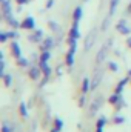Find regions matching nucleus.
<instances>
[{"instance_id": "cd10ccee", "label": "nucleus", "mask_w": 131, "mask_h": 132, "mask_svg": "<svg viewBox=\"0 0 131 132\" xmlns=\"http://www.w3.org/2000/svg\"><path fill=\"white\" fill-rule=\"evenodd\" d=\"M125 106H127V101H125V98H123V95H122V98L119 100V103H117V104H116L114 108H116V111H120V109H123Z\"/></svg>"}, {"instance_id": "79ce46f5", "label": "nucleus", "mask_w": 131, "mask_h": 132, "mask_svg": "<svg viewBox=\"0 0 131 132\" xmlns=\"http://www.w3.org/2000/svg\"><path fill=\"white\" fill-rule=\"evenodd\" d=\"M128 75H130V77H131V69H130V71H128Z\"/></svg>"}, {"instance_id": "393cba45", "label": "nucleus", "mask_w": 131, "mask_h": 132, "mask_svg": "<svg viewBox=\"0 0 131 132\" xmlns=\"http://www.w3.org/2000/svg\"><path fill=\"white\" fill-rule=\"evenodd\" d=\"M54 129H57V131H62L63 129V120L62 118H59V117L54 118Z\"/></svg>"}, {"instance_id": "e433bc0d", "label": "nucleus", "mask_w": 131, "mask_h": 132, "mask_svg": "<svg viewBox=\"0 0 131 132\" xmlns=\"http://www.w3.org/2000/svg\"><path fill=\"white\" fill-rule=\"evenodd\" d=\"M56 72H57V75H59V77H62V74H63V71H62V66H57Z\"/></svg>"}, {"instance_id": "4c0bfd02", "label": "nucleus", "mask_w": 131, "mask_h": 132, "mask_svg": "<svg viewBox=\"0 0 131 132\" xmlns=\"http://www.w3.org/2000/svg\"><path fill=\"white\" fill-rule=\"evenodd\" d=\"M16 2H17V5H26L30 0H16Z\"/></svg>"}, {"instance_id": "1a4fd4ad", "label": "nucleus", "mask_w": 131, "mask_h": 132, "mask_svg": "<svg viewBox=\"0 0 131 132\" xmlns=\"http://www.w3.org/2000/svg\"><path fill=\"white\" fill-rule=\"evenodd\" d=\"M42 69H40V66L35 65V66H31L30 68V71H28V75H30V78L34 80V81H37V80H40V77H42Z\"/></svg>"}, {"instance_id": "423d86ee", "label": "nucleus", "mask_w": 131, "mask_h": 132, "mask_svg": "<svg viewBox=\"0 0 131 132\" xmlns=\"http://www.w3.org/2000/svg\"><path fill=\"white\" fill-rule=\"evenodd\" d=\"M102 78H103V69L102 68H99L94 71V77L91 78V89H96L99 85H100V81H102Z\"/></svg>"}, {"instance_id": "a878e982", "label": "nucleus", "mask_w": 131, "mask_h": 132, "mask_svg": "<svg viewBox=\"0 0 131 132\" xmlns=\"http://www.w3.org/2000/svg\"><path fill=\"white\" fill-rule=\"evenodd\" d=\"M28 40H30L31 43H42V38L34 32V31H33V34H30V35H28Z\"/></svg>"}, {"instance_id": "b1692460", "label": "nucleus", "mask_w": 131, "mask_h": 132, "mask_svg": "<svg viewBox=\"0 0 131 132\" xmlns=\"http://www.w3.org/2000/svg\"><path fill=\"white\" fill-rule=\"evenodd\" d=\"M113 123H114V125H123V123H125V117L116 114V115L113 117Z\"/></svg>"}, {"instance_id": "4468645a", "label": "nucleus", "mask_w": 131, "mask_h": 132, "mask_svg": "<svg viewBox=\"0 0 131 132\" xmlns=\"http://www.w3.org/2000/svg\"><path fill=\"white\" fill-rule=\"evenodd\" d=\"M90 91H91V78H90V77H85V78L82 80V89H80V92L86 95Z\"/></svg>"}, {"instance_id": "20e7f679", "label": "nucleus", "mask_w": 131, "mask_h": 132, "mask_svg": "<svg viewBox=\"0 0 131 132\" xmlns=\"http://www.w3.org/2000/svg\"><path fill=\"white\" fill-rule=\"evenodd\" d=\"M76 49H77V43L76 45H71L69 46V49H68V52H66L65 55V63L66 66H74V59H76Z\"/></svg>"}, {"instance_id": "f704fd0d", "label": "nucleus", "mask_w": 131, "mask_h": 132, "mask_svg": "<svg viewBox=\"0 0 131 132\" xmlns=\"http://www.w3.org/2000/svg\"><path fill=\"white\" fill-rule=\"evenodd\" d=\"M85 103H86V97H85V94H82V95H80V98H79V106H80V108H83V106H85Z\"/></svg>"}, {"instance_id": "4be33fe9", "label": "nucleus", "mask_w": 131, "mask_h": 132, "mask_svg": "<svg viewBox=\"0 0 131 132\" xmlns=\"http://www.w3.org/2000/svg\"><path fill=\"white\" fill-rule=\"evenodd\" d=\"M51 60V51H42L39 55V62H49Z\"/></svg>"}, {"instance_id": "6ab92c4d", "label": "nucleus", "mask_w": 131, "mask_h": 132, "mask_svg": "<svg viewBox=\"0 0 131 132\" xmlns=\"http://www.w3.org/2000/svg\"><path fill=\"white\" fill-rule=\"evenodd\" d=\"M19 114H20L22 118H28V108H26L25 101L20 103V106H19Z\"/></svg>"}, {"instance_id": "aec40b11", "label": "nucleus", "mask_w": 131, "mask_h": 132, "mask_svg": "<svg viewBox=\"0 0 131 132\" xmlns=\"http://www.w3.org/2000/svg\"><path fill=\"white\" fill-rule=\"evenodd\" d=\"M120 98H122V95L114 92V94H111V95H110V98H108V103H110L111 106H116V104L119 103V100H120Z\"/></svg>"}, {"instance_id": "6e6552de", "label": "nucleus", "mask_w": 131, "mask_h": 132, "mask_svg": "<svg viewBox=\"0 0 131 132\" xmlns=\"http://www.w3.org/2000/svg\"><path fill=\"white\" fill-rule=\"evenodd\" d=\"M116 29L120 34H123V35H130L131 34V28L127 26V19H120L117 22V25H116Z\"/></svg>"}, {"instance_id": "ddd939ff", "label": "nucleus", "mask_w": 131, "mask_h": 132, "mask_svg": "<svg viewBox=\"0 0 131 132\" xmlns=\"http://www.w3.org/2000/svg\"><path fill=\"white\" fill-rule=\"evenodd\" d=\"M39 66H40V69H42V72H43V77H51V74H53V69H51V66H49V62H39Z\"/></svg>"}, {"instance_id": "7c9ffc66", "label": "nucleus", "mask_w": 131, "mask_h": 132, "mask_svg": "<svg viewBox=\"0 0 131 132\" xmlns=\"http://www.w3.org/2000/svg\"><path fill=\"white\" fill-rule=\"evenodd\" d=\"M48 25H49V28H53V31H54V32H59V29H60V26H59V25H57L56 22H53V20H49V22H48Z\"/></svg>"}, {"instance_id": "7ed1b4c3", "label": "nucleus", "mask_w": 131, "mask_h": 132, "mask_svg": "<svg viewBox=\"0 0 131 132\" xmlns=\"http://www.w3.org/2000/svg\"><path fill=\"white\" fill-rule=\"evenodd\" d=\"M102 104H103V95H99L96 98L93 100V103H91V106H90V118H93V117H96L99 112V109L102 108Z\"/></svg>"}, {"instance_id": "a211bd4d", "label": "nucleus", "mask_w": 131, "mask_h": 132, "mask_svg": "<svg viewBox=\"0 0 131 132\" xmlns=\"http://www.w3.org/2000/svg\"><path fill=\"white\" fill-rule=\"evenodd\" d=\"M119 2H120V0H110V8H108V14H110V15H114L116 9H117V6H119Z\"/></svg>"}, {"instance_id": "2eb2a0df", "label": "nucleus", "mask_w": 131, "mask_h": 132, "mask_svg": "<svg viewBox=\"0 0 131 132\" xmlns=\"http://www.w3.org/2000/svg\"><path fill=\"white\" fill-rule=\"evenodd\" d=\"M69 37H72V38H80V31H79V23L77 22H72V25H71V28H69V34H68Z\"/></svg>"}, {"instance_id": "f257e3e1", "label": "nucleus", "mask_w": 131, "mask_h": 132, "mask_svg": "<svg viewBox=\"0 0 131 132\" xmlns=\"http://www.w3.org/2000/svg\"><path fill=\"white\" fill-rule=\"evenodd\" d=\"M2 14H3V20L12 28V29H19L22 28V23L14 17L12 14V6H11V0H3L2 2Z\"/></svg>"}, {"instance_id": "9b49d317", "label": "nucleus", "mask_w": 131, "mask_h": 132, "mask_svg": "<svg viewBox=\"0 0 131 132\" xmlns=\"http://www.w3.org/2000/svg\"><path fill=\"white\" fill-rule=\"evenodd\" d=\"M130 81H131V77H130V75H128V77H125V78H122V80H120V81L116 85V89H114V92L122 95V94H123V89H125V86H127Z\"/></svg>"}, {"instance_id": "473e14b6", "label": "nucleus", "mask_w": 131, "mask_h": 132, "mask_svg": "<svg viewBox=\"0 0 131 132\" xmlns=\"http://www.w3.org/2000/svg\"><path fill=\"white\" fill-rule=\"evenodd\" d=\"M2 132H14V129H12L11 126H8L6 121H3V125H2Z\"/></svg>"}, {"instance_id": "412c9836", "label": "nucleus", "mask_w": 131, "mask_h": 132, "mask_svg": "<svg viewBox=\"0 0 131 132\" xmlns=\"http://www.w3.org/2000/svg\"><path fill=\"white\" fill-rule=\"evenodd\" d=\"M16 62H17V66H20V68H28L30 66V60L26 59V57H19V59H16Z\"/></svg>"}, {"instance_id": "a19ab883", "label": "nucleus", "mask_w": 131, "mask_h": 132, "mask_svg": "<svg viewBox=\"0 0 131 132\" xmlns=\"http://www.w3.org/2000/svg\"><path fill=\"white\" fill-rule=\"evenodd\" d=\"M51 132H60V131H57V129H54V128H53V129H51Z\"/></svg>"}, {"instance_id": "58836bf2", "label": "nucleus", "mask_w": 131, "mask_h": 132, "mask_svg": "<svg viewBox=\"0 0 131 132\" xmlns=\"http://www.w3.org/2000/svg\"><path fill=\"white\" fill-rule=\"evenodd\" d=\"M127 46L131 49V35H128V38H127Z\"/></svg>"}, {"instance_id": "39448f33", "label": "nucleus", "mask_w": 131, "mask_h": 132, "mask_svg": "<svg viewBox=\"0 0 131 132\" xmlns=\"http://www.w3.org/2000/svg\"><path fill=\"white\" fill-rule=\"evenodd\" d=\"M96 37H97V31H96V29H91L90 34L86 35V38H85V43H83L85 51H90V49L93 48V45H94V42H96Z\"/></svg>"}, {"instance_id": "9d476101", "label": "nucleus", "mask_w": 131, "mask_h": 132, "mask_svg": "<svg viewBox=\"0 0 131 132\" xmlns=\"http://www.w3.org/2000/svg\"><path fill=\"white\" fill-rule=\"evenodd\" d=\"M22 29H28V31H34L35 29V20L31 15H26L22 22Z\"/></svg>"}, {"instance_id": "c9c22d12", "label": "nucleus", "mask_w": 131, "mask_h": 132, "mask_svg": "<svg viewBox=\"0 0 131 132\" xmlns=\"http://www.w3.org/2000/svg\"><path fill=\"white\" fill-rule=\"evenodd\" d=\"M53 5H54V0H46L45 8H46V9H49V8H53Z\"/></svg>"}, {"instance_id": "ea45409f", "label": "nucleus", "mask_w": 131, "mask_h": 132, "mask_svg": "<svg viewBox=\"0 0 131 132\" xmlns=\"http://www.w3.org/2000/svg\"><path fill=\"white\" fill-rule=\"evenodd\" d=\"M128 12H131V3L128 5Z\"/></svg>"}, {"instance_id": "f8f14e48", "label": "nucleus", "mask_w": 131, "mask_h": 132, "mask_svg": "<svg viewBox=\"0 0 131 132\" xmlns=\"http://www.w3.org/2000/svg\"><path fill=\"white\" fill-rule=\"evenodd\" d=\"M11 54H12V57H14V59L22 57V48H20V45H19L16 40H12V42H11Z\"/></svg>"}, {"instance_id": "2f4dec72", "label": "nucleus", "mask_w": 131, "mask_h": 132, "mask_svg": "<svg viewBox=\"0 0 131 132\" xmlns=\"http://www.w3.org/2000/svg\"><path fill=\"white\" fill-rule=\"evenodd\" d=\"M8 35H9V38H11V40H17V38H19V32H17V29L8 31Z\"/></svg>"}, {"instance_id": "dca6fc26", "label": "nucleus", "mask_w": 131, "mask_h": 132, "mask_svg": "<svg viewBox=\"0 0 131 132\" xmlns=\"http://www.w3.org/2000/svg\"><path fill=\"white\" fill-rule=\"evenodd\" d=\"M82 17H83V9H82V6H76L74 8V12H72V22H80L82 20Z\"/></svg>"}, {"instance_id": "f3484780", "label": "nucleus", "mask_w": 131, "mask_h": 132, "mask_svg": "<svg viewBox=\"0 0 131 132\" xmlns=\"http://www.w3.org/2000/svg\"><path fill=\"white\" fill-rule=\"evenodd\" d=\"M106 123H108V120L103 115H100L97 118V121H96V132H103V128H105Z\"/></svg>"}, {"instance_id": "72a5a7b5", "label": "nucleus", "mask_w": 131, "mask_h": 132, "mask_svg": "<svg viewBox=\"0 0 131 132\" xmlns=\"http://www.w3.org/2000/svg\"><path fill=\"white\" fill-rule=\"evenodd\" d=\"M5 68H6V63H5V60H2V63H0V78H3V75L6 74Z\"/></svg>"}, {"instance_id": "c03bdc74", "label": "nucleus", "mask_w": 131, "mask_h": 132, "mask_svg": "<svg viewBox=\"0 0 131 132\" xmlns=\"http://www.w3.org/2000/svg\"><path fill=\"white\" fill-rule=\"evenodd\" d=\"M0 2H3V0H0Z\"/></svg>"}, {"instance_id": "37998d69", "label": "nucleus", "mask_w": 131, "mask_h": 132, "mask_svg": "<svg viewBox=\"0 0 131 132\" xmlns=\"http://www.w3.org/2000/svg\"><path fill=\"white\" fill-rule=\"evenodd\" d=\"M83 2H88V0H83Z\"/></svg>"}, {"instance_id": "5701e85b", "label": "nucleus", "mask_w": 131, "mask_h": 132, "mask_svg": "<svg viewBox=\"0 0 131 132\" xmlns=\"http://www.w3.org/2000/svg\"><path fill=\"white\" fill-rule=\"evenodd\" d=\"M3 85H5L6 88H9V86L12 85V75H11V74H5V75H3Z\"/></svg>"}, {"instance_id": "0eeeda50", "label": "nucleus", "mask_w": 131, "mask_h": 132, "mask_svg": "<svg viewBox=\"0 0 131 132\" xmlns=\"http://www.w3.org/2000/svg\"><path fill=\"white\" fill-rule=\"evenodd\" d=\"M40 46V51H51L53 49V46L56 45V42H54V38L53 37H45L43 40H42V43H39Z\"/></svg>"}, {"instance_id": "c85d7f7f", "label": "nucleus", "mask_w": 131, "mask_h": 132, "mask_svg": "<svg viewBox=\"0 0 131 132\" xmlns=\"http://www.w3.org/2000/svg\"><path fill=\"white\" fill-rule=\"evenodd\" d=\"M108 69H110L111 72H117V71H119V65H117L116 62H110V63H108Z\"/></svg>"}, {"instance_id": "c756f323", "label": "nucleus", "mask_w": 131, "mask_h": 132, "mask_svg": "<svg viewBox=\"0 0 131 132\" xmlns=\"http://www.w3.org/2000/svg\"><path fill=\"white\" fill-rule=\"evenodd\" d=\"M8 40H9V35H8V32L2 31V32H0V43H6Z\"/></svg>"}, {"instance_id": "f03ea898", "label": "nucleus", "mask_w": 131, "mask_h": 132, "mask_svg": "<svg viewBox=\"0 0 131 132\" xmlns=\"http://www.w3.org/2000/svg\"><path fill=\"white\" fill-rule=\"evenodd\" d=\"M113 38H108L106 40V43L100 48V51L97 52V55H96V63L97 65H100V63H103L105 62V59H106V55H108V51H110V48L113 46Z\"/></svg>"}, {"instance_id": "bb28decb", "label": "nucleus", "mask_w": 131, "mask_h": 132, "mask_svg": "<svg viewBox=\"0 0 131 132\" xmlns=\"http://www.w3.org/2000/svg\"><path fill=\"white\" fill-rule=\"evenodd\" d=\"M111 17H113V15H110V14H108V15L105 17V20H103V23H102V28H100V29H102L103 32H105V31L108 29V26H110V20H111Z\"/></svg>"}]
</instances>
